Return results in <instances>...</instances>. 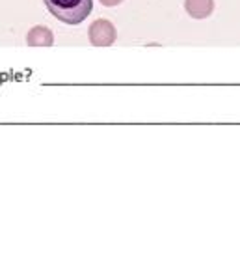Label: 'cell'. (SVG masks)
<instances>
[{"instance_id":"obj_1","label":"cell","mask_w":240,"mask_h":261,"mask_svg":"<svg viewBox=\"0 0 240 261\" xmlns=\"http://www.w3.org/2000/svg\"><path fill=\"white\" fill-rule=\"evenodd\" d=\"M47 10L66 24H80L93 8V0H45Z\"/></svg>"},{"instance_id":"obj_2","label":"cell","mask_w":240,"mask_h":261,"mask_svg":"<svg viewBox=\"0 0 240 261\" xmlns=\"http://www.w3.org/2000/svg\"><path fill=\"white\" fill-rule=\"evenodd\" d=\"M87 36H89V43L95 45V47H110V45L115 43L117 32H115V27L110 21L97 19V21L92 22Z\"/></svg>"},{"instance_id":"obj_3","label":"cell","mask_w":240,"mask_h":261,"mask_svg":"<svg viewBox=\"0 0 240 261\" xmlns=\"http://www.w3.org/2000/svg\"><path fill=\"white\" fill-rule=\"evenodd\" d=\"M26 43L30 47H50L54 43V36L47 27H34L26 36Z\"/></svg>"},{"instance_id":"obj_4","label":"cell","mask_w":240,"mask_h":261,"mask_svg":"<svg viewBox=\"0 0 240 261\" xmlns=\"http://www.w3.org/2000/svg\"><path fill=\"white\" fill-rule=\"evenodd\" d=\"M185 8L194 19H207L214 10V0H185Z\"/></svg>"},{"instance_id":"obj_5","label":"cell","mask_w":240,"mask_h":261,"mask_svg":"<svg viewBox=\"0 0 240 261\" xmlns=\"http://www.w3.org/2000/svg\"><path fill=\"white\" fill-rule=\"evenodd\" d=\"M104 6H117V4H121L123 0H101Z\"/></svg>"}]
</instances>
